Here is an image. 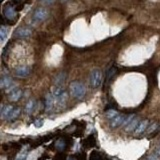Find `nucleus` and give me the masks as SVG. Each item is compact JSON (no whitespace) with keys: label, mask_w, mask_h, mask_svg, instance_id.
<instances>
[{"label":"nucleus","mask_w":160,"mask_h":160,"mask_svg":"<svg viewBox=\"0 0 160 160\" xmlns=\"http://www.w3.org/2000/svg\"><path fill=\"white\" fill-rule=\"evenodd\" d=\"M115 72H116V69H115V68H111V69H110V70L107 72V77H106V80H107V81H108V80H109V79L111 78L112 76L114 75V73H115Z\"/></svg>","instance_id":"b1692460"},{"label":"nucleus","mask_w":160,"mask_h":160,"mask_svg":"<svg viewBox=\"0 0 160 160\" xmlns=\"http://www.w3.org/2000/svg\"><path fill=\"white\" fill-rule=\"evenodd\" d=\"M70 88V94L74 98L81 99L85 96L86 94V87L83 83L79 81H73L69 86Z\"/></svg>","instance_id":"f257e3e1"},{"label":"nucleus","mask_w":160,"mask_h":160,"mask_svg":"<svg viewBox=\"0 0 160 160\" xmlns=\"http://www.w3.org/2000/svg\"><path fill=\"white\" fill-rule=\"evenodd\" d=\"M3 15H4V17L6 19H8V20H12V19H14L17 16V13L13 6L6 5L4 7V9H3Z\"/></svg>","instance_id":"0eeeda50"},{"label":"nucleus","mask_w":160,"mask_h":160,"mask_svg":"<svg viewBox=\"0 0 160 160\" xmlns=\"http://www.w3.org/2000/svg\"><path fill=\"white\" fill-rule=\"evenodd\" d=\"M65 78H66V75L65 73H60L56 76V78L54 80V83H55V86H62L63 82L65 81Z\"/></svg>","instance_id":"2eb2a0df"},{"label":"nucleus","mask_w":160,"mask_h":160,"mask_svg":"<svg viewBox=\"0 0 160 160\" xmlns=\"http://www.w3.org/2000/svg\"><path fill=\"white\" fill-rule=\"evenodd\" d=\"M55 145H56V149L57 150L62 151L64 148H65V142H64L63 139H59V140H57V142H56Z\"/></svg>","instance_id":"412c9836"},{"label":"nucleus","mask_w":160,"mask_h":160,"mask_svg":"<svg viewBox=\"0 0 160 160\" xmlns=\"http://www.w3.org/2000/svg\"><path fill=\"white\" fill-rule=\"evenodd\" d=\"M0 87L1 89H7L6 92L10 93L11 91H13L15 89V87L13 85V80L9 76H3L0 80Z\"/></svg>","instance_id":"20e7f679"},{"label":"nucleus","mask_w":160,"mask_h":160,"mask_svg":"<svg viewBox=\"0 0 160 160\" xmlns=\"http://www.w3.org/2000/svg\"><path fill=\"white\" fill-rule=\"evenodd\" d=\"M148 125H149V121H148V120H142V121H140L139 124H138V126H137L136 129H135L134 134L137 135V136L141 135L142 133H144V132L147 130Z\"/></svg>","instance_id":"1a4fd4ad"},{"label":"nucleus","mask_w":160,"mask_h":160,"mask_svg":"<svg viewBox=\"0 0 160 160\" xmlns=\"http://www.w3.org/2000/svg\"><path fill=\"white\" fill-rule=\"evenodd\" d=\"M125 118L126 116L123 115V114H120V115H117L115 118H113V119L110 120V127L111 128H117L119 126H122V124L124 122Z\"/></svg>","instance_id":"6e6552de"},{"label":"nucleus","mask_w":160,"mask_h":160,"mask_svg":"<svg viewBox=\"0 0 160 160\" xmlns=\"http://www.w3.org/2000/svg\"><path fill=\"white\" fill-rule=\"evenodd\" d=\"M146 160H160V157L157 154H151V155L148 156Z\"/></svg>","instance_id":"bb28decb"},{"label":"nucleus","mask_w":160,"mask_h":160,"mask_svg":"<svg viewBox=\"0 0 160 160\" xmlns=\"http://www.w3.org/2000/svg\"><path fill=\"white\" fill-rule=\"evenodd\" d=\"M34 108H35V101H34L33 99H30L25 106V111H26V113L31 114L33 112Z\"/></svg>","instance_id":"dca6fc26"},{"label":"nucleus","mask_w":160,"mask_h":160,"mask_svg":"<svg viewBox=\"0 0 160 160\" xmlns=\"http://www.w3.org/2000/svg\"><path fill=\"white\" fill-rule=\"evenodd\" d=\"M21 96H22V90L19 88H15L13 91H11L9 93L8 98L11 101H18L21 98Z\"/></svg>","instance_id":"f8f14e48"},{"label":"nucleus","mask_w":160,"mask_h":160,"mask_svg":"<svg viewBox=\"0 0 160 160\" xmlns=\"http://www.w3.org/2000/svg\"><path fill=\"white\" fill-rule=\"evenodd\" d=\"M20 112H21V109L20 108H14V110L12 111V113H11V115H10V117L8 118V120L9 121H12V120H15L16 119V118L19 116V114H20Z\"/></svg>","instance_id":"a211bd4d"},{"label":"nucleus","mask_w":160,"mask_h":160,"mask_svg":"<svg viewBox=\"0 0 160 160\" xmlns=\"http://www.w3.org/2000/svg\"><path fill=\"white\" fill-rule=\"evenodd\" d=\"M55 102V97L53 96L52 93H48L45 97V110L46 111H50L54 106Z\"/></svg>","instance_id":"9b49d317"},{"label":"nucleus","mask_w":160,"mask_h":160,"mask_svg":"<svg viewBox=\"0 0 160 160\" xmlns=\"http://www.w3.org/2000/svg\"><path fill=\"white\" fill-rule=\"evenodd\" d=\"M117 115H119V114H118V112L114 109H110V110H108V111H106V117L109 118L110 120L113 119V118H115Z\"/></svg>","instance_id":"6ab92c4d"},{"label":"nucleus","mask_w":160,"mask_h":160,"mask_svg":"<svg viewBox=\"0 0 160 160\" xmlns=\"http://www.w3.org/2000/svg\"><path fill=\"white\" fill-rule=\"evenodd\" d=\"M14 110V107L11 105H3L1 107V118L2 119L8 120V118L10 117L11 113Z\"/></svg>","instance_id":"9d476101"},{"label":"nucleus","mask_w":160,"mask_h":160,"mask_svg":"<svg viewBox=\"0 0 160 160\" xmlns=\"http://www.w3.org/2000/svg\"><path fill=\"white\" fill-rule=\"evenodd\" d=\"M15 1H20V0H15Z\"/></svg>","instance_id":"c756f323"},{"label":"nucleus","mask_w":160,"mask_h":160,"mask_svg":"<svg viewBox=\"0 0 160 160\" xmlns=\"http://www.w3.org/2000/svg\"><path fill=\"white\" fill-rule=\"evenodd\" d=\"M31 72V68L29 66H26V65H22V66H19L15 69V75L17 76L19 78H25L30 74Z\"/></svg>","instance_id":"423d86ee"},{"label":"nucleus","mask_w":160,"mask_h":160,"mask_svg":"<svg viewBox=\"0 0 160 160\" xmlns=\"http://www.w3.org/2000/svg\"><path fill=\"white\" fill-rule=\"evenodd\" d=\"M102 78H103L102 71L100 69H98V68L93 69L90 72V76H89V82H90L91 87L94 89L98 88L102 83Z\"/></svg>","instance_id":"f03ea898"},{"label":"nucleus","mask_w":160,"mask_h":160,"mask_svg":"<svg viewBox=\"0 0 160 160\" xmlns=\"http://www.w3.org/2000/svg\"><path fill=\"white\" fill-rule=\"evenodd\" d=\"M67 160H76L74 157H68V159Z\"/></svg>","instance_id":"c85d7f7f"},{"label":"nucleus","mask_w":160,"mask_h":160,"mask_svg":"<svg viewBox=\"0 0 160 160\" xmlns=\"http://www.w3.org/2000/svg\"><path fill=\"white\" fill-rule=\"evenodd\" d=\"M7 35H8V28H7L6 26L2 25L1 28H0V40L3 42V41L6 39Z\"/></svg>","instance_id":"f3484780"},{"label":"nucleus","mask_w":160,"mask_h":160,"mask_svg":"<svg viewBox=\"0 0 160 160\" xmlns=\"http://www.w3.org/2000/svg\"><path fill=\"white\" fill-rule=\"evenodd\" d=\"M63 93H64V90H63V87L62 86H54L52 88V95L56 99L59 98Z\"/></svg>","instance_id":"4468645a"},{"label":"nucleus","mask_w":160,"mask_h":160,"mask_svg":"<svg viewBox=\"0 0 160 160\" xmlns=\"http://www.w3.org/2000/svg\"><path fill=\"white\" fill-rule=\"evenodd\" d=\"M49 15V12L47 9L43 8V7H39V8H37L35 11H34V13L32 15V22L33 23H40V22L44 21L45 19L48 17Z\"/></svg>","instance_id":"7ed1b4c3"},{"label":"nucleus","mask_w":160,"mask_h":160,"mask_svg":"<svg viewBox=\"0 0 160 160\" xmlns=\"http://www.w3.org/2000/svg\"><path fill=\"white\" fill-rule=\"evenodd\" d=\"M156 154H157V155H160V145L158 146L157 149H156Z\"/></svg>","instance_id":"cd10ccee"},{"label":"nucleus","mask_w":160,"mask_h":160,"mask_svg":"<svg viewBox=\"0 0 160 160\" xmlns=\"http://www.w3.org/2000/svg\"><path fill=\"white\" fill-rule=\"evenodd\" d=\"M157 126H158V124L157 123H153V124H152L151 125V126H150V128H148L147 129V133H152V132H153V131H155L156 130V128H157Z\"/></svg>","instance_id":"393cba45"},{"label":"nucleus","mask_w":160,"mask_h":160,"mask_svg":"<svg viewBox=\"0 0 160 160\" xmlns=\"http://www.w3.org/2000/svg\"><path fill=\"white\" fill-rule=\"evenodd\" d=\"M44 124V121L43 119H36L35 121H34V126L37 127V128H40L42 127Z\"/></svg>","instance_id":"5701e85b"},{"label":"nucleus","mask_w":160,"mask_h":160,"mask_svg":"<svg viewBox=\"0 0 160 160\" xmlns=\"http://www.w3.org/2000/svg\"><path fill=\"white\" fill-rule=\"evenodd\" d=\"M134 118H135V115H134V114H130V115H129V116H127L126 118H125L124 122H123V124H122V127H127L128 125L132 122Z\"/></svg>","instance_id":"aec40b11"},{"label":"nucleus","mask_w":160,"mask_h":160,"mask_svg":"<svg viewBox=\"0 0 160 160\" xmlns=\"http://www.w3.org/2000/svg\"><path fill=\"white\" fill-rule=\"evenodd\" d=\"M139 119L138 118H134V119H133V121L128 125L127 127H125V130H126V132H132V131H135V129H136V127L138 126V124H139Z\"/></svg>","instance_id":"ddd939ff"},{"label":"nucleus","mask_w":160,"mask_h":160,"mask_svg":"<svg viewBox=\"0 0 160 160\" xmlns=\"http://www.w3.org/2000/svg\"><path fill=\"white\" fill-rule=\"evenodd\" d=\"M56 1V0H40V2L44 5H51Z\"/></svg>","instance_id":"a878e982"},{"label":"nucleus","mask_w":160,"mask_h":160,"mask_svg":"<svg viewBox=\"0 0 160 160\" xmlns=\"http://www.w3.org/2000/svg\"><path fill=\"white\" fill-rule=\"evenodd\" d=\"M26 158H27V151H22L16 156L15 160H26Z\"/></svg>","instance_id":"4be33fe9"},{"label":"nucleus","mask_w":160,"mask_h":160,"mask_svg":"<svg viewBox=\"0 0 160 160\" xmlns=\"http://www.w3.org/2000/svg\"><path fill=\"white\" fill-rule=\"evenodd\" d=\"M32 34V29L29 27H19L14 33V36L16 38H21V39H24V38H27Z\"/></svg>","instance_id":"39448f33"}]
</instances>
